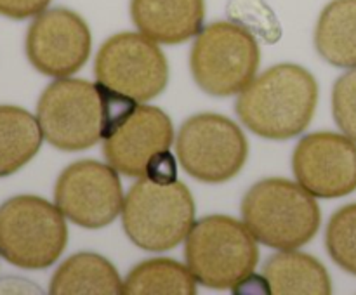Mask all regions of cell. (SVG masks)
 <instances>
[{
  "label": "cell",
  "instance_id": "obj_1",
  "mask_svg": "<svg viewBox=\"0 0 356 295\" xmlns=\"http://www.w3.org/2000/svg\"><path fill=\"white\" fill-rule=\"evenodd\" d=\"M132 101L99 82L65 76L42 92L37 120L49 144L63 151H82L106 137Z\"/></svg>",
  "mask_w": 356,
  "mask_h": 295
},
{
  "label": "cell",
  "instance_id": "obj_2",
  "mask_svg": "<svg viewBox=\"0 0 356 295\" xmlns=\"http://www.w3.org/2000/svg\"><path fill=\"white\" fill-rule=\"evenodd\" d=\"M318 83L298 65L266 69L238 94L235 111L242 124L266 139H291L302 134L315 115Z\"/></svg>",
  "mask_w": 356,
  "mask_h": 295
},
{
  "label": "cell",
  "instance_id": "obj_3",
  "mask_svg": "<svg viewBox=\"0 0 356 295\" xmlns=\"http://www.w3.org/2000/svg\"><path fill=\"white\" fill-rule=\"evenodd\" d=\"M243 222L254 238L278 250H294L315 238L322 222L320 207L301 184L287 179L259 180L242 201Z\"/></svg>",
  "mask_w": 356,
  "mask_h": 295
},
{
  "label": "cell",
  "instance_id": "obj_4",
  "mask_svg": "<svg viewBox=\"0 0 356 295\" xmlns=\"http://www.w3.org/2000/svg\"><path fill=\"white\" fill-rule=\"evenodd\" d=\"M195 222V200L181 180L139 177L122 207V226L134 245L163 252L179 245Z\"/></svg>",
  "mask_w": 356,
  "mask_h": 295
},
{
  "label": "cell",
  "instance_id": "obj_5",
  "mask_svg": "<svg viewBox=\"0 0 356 295\" xmlns=\"http://www.w3.org/2000/svg\"><path fill=\"white\" fill-rule=\"evenodd\" d=\"M184 255L198 283L225 290L252 276L259 248L245 222L228 215H209L190 229Z\"/></svg>",
  "mask_w": 356,
  "mask_h": 295
},
{
  "label": "cell",
  "instance_id": "obj_6",
  "mask_svg": "<svg viewBox=\"0 0 356 295\" xmlns=\"http://www.w3.org/2000/svg\"><path fill=\"white\" fill-rule=\"evenodd\" d=\"M68 243L58 205L33 194L13 196L0 205V255L21 269H45Z\"/></svg>",
  "mask_w": 356,
  "mask_h": 295
},
{
  "label": "cell",
  "instance_id": "obj_7",
  "mask_svg": "<svg viewBox=\"0 0 356 295\" xmlns=\"http://www.w3.org/2000/svg\"><path fill=\"white\" fill-rule=\"evenodd\" d=\"M261 52L256 38L243 26L218 21L198 33L190 54L195 82L211 96L240 94L256 76Z\"/></svg>",
  "mask_w": 356,
  "mask_h": 295
},
{
  "label": "cell",
  "instance_id": "obj_8",
  "mask_svg": "<svg viewBox=\"0 0 356 295\" xmlns=\"http://www.w3.org/2000/svg\"><path fill=\"white\" fill-rule=\"evenodd\" d=\"M181 167L202 183H225L245 165L249 144L238 125L218 113L188 118L176 139Z\"/></svg>",
  "mask_w": 356,
  "mask_h": 295
},
{
  "label": "cell",
  "instance_id": "obj_9",
  "mask_svg": "<svg viewBox=\"0 0 356 295\" xmlns=\"http://www.w3.org/2000/svg\"><path fill=\"white\" fill-rule=\"evenodd\" d=\"M94 73L101 85L138 103L162 94L169 82V65L159 45L132 31L113 35L101 45Z\"/></svg>",
  "mask_w": 356,
  "mask_h": 295
},
{
  "label": "cell",
  "instance_id": "obj_10",
  "mask_svg": "<svg viewBox=\"0 0 356 295\" xmlns=\"http://www.w3.org/2000/svg\"><path fill=\"white\" fill-rule=\"evenodd\" d=\"M54 200L65 217L87 229L111 224L124 207L117 170L96 160L66 167L56 183Z\"/></svg>",
  "mask_w": 356,
  "mask_h": 295
},
{
  "label": "cell",
  "instance_id": "obj_11",
  "mask_svg": "<svg viewBox=\"0 0 356 295\" xmlns=\"http://www.w3.org/2000/svg\"><path fill=\"white\" fill-rule=\"evenodd\" d=\"M172 139V121L160 108L132 101L103 139V153L117 172L145 177L153 160L169 151Z\"/></svg>",
  "mask_w": 356,
  "mask_h": 295
},
{
  "label": "cell",
  "instance_id": "obj_12",
  "mask_svg": "<svg viewBox=\"0 0 356 295\" xmlns=\"http://www.w3.org/2000/svg\"><path fill=\"white\" fill-rule=\"evenodd\" d=\"M90 31L86 21L65 7L44 10L26 33V56L35 69L52 78L79 71L90 54Z\"/></svg>",
  "mask_w": 356,
  "mask_h": 295
},
{
  "label": "cell",
  "instance_id": "obj_13",
  "mask_svg": "<svg viewBox=\"0 0 356 295\" xmlns=\"http://www.w3.org/2000/svg\"><path fill=\"white\" fill-rule=\"evenodd\" d=\"M292 170L313 196H346L356 189V144L334 132L305 135L296 146Z\"/></svg>",
  "mask_w": 356,
  "mask_h": 295
},
{
  "label": "cell",
  "instance_id": "obj_14",
  "mask_svg": "<svg viewBox=\"0 0 356 295\" xmlns=\"http://www.w3.org/2000/svg\"><path fill=\"white\" fill-rule=\"evenodd\" d=\"M131 16L138 30L159 44H181L200 33L204 0H131Z\"/></svg>",
  "mask_w": 356,
  "mask_h": 295
},
{
  "label": "cell",
  "instance_id": "obj_15",
  "mask_svg": "<svg viewBox=\"0 0 356 295\" xmlns=\"http://www.w3.org/2000/svg\"><path fill=\"white\" fill-rule=\"evenodd\" d=\"M263 278L271 294L329 295L332 292L325 267L308 253L282 250L266 260Z\"/></svg>",
  "mask_w": 356,
  "mask_h": 295
},
{
  "label": "cell",
  "instance_id": "obj_16",
  "mask_svg": "<svg viewBox=\"0 0 356 295\" xmlns=\"http://www.w3.org/2000/svg\"><path fill=\"white\" fill-rule=\"evenodd\" d=\"M49 292L54 295H120L124 281L110 260L97 253L82 252L58 267Z\"/></svg>",
  "mask_w": 356,
  "mask_h": 295
},
{
  "label": "cell",
  "instance_id": "obj_17",
  "mask_svg": "<svg viewBox=\"0 0 356 295\" xmlns=\"http://www.w3.org/2000/svg\"><path fill=\"white\" fill-rule=\"evenodd\" d=\"M318 54L337 68L356 66V0L327 3L315 28Z\"/></svg>",
  "mask_w": 356,
  "mask_h": 295
},
{
  "label": "cell",
  "instance_id": "obj_18",
  "mask_svg": "<svg viewBox=\"0 0 356 295\" xmlns=\"http://www.w3.org/2000/svg\"><path fill=\"white\" fill-rule=\"evenodd\" d=\"M38 120L17 106H0V177L13 176L26 165L42 146Z\"/></svg>",
  "mask_w": 356,
  "mask_h": 295
},
{
  "label": "cell",
  "instance_id": "obj_19",
  "mask_svg": "<svg viewBox=\"0 0 356 295\" xmlns=\"http://www.w3.org/2000/svg\"><path fill=\"white\" fill-rule=\"evenodd\" d=\"M127 295H195L197 280L190 267L177 260L156 259L138 264L124 281Z\"/></svg>",
  "mask_w": 356,
  "mask_h": 295
},
{
  "label": "cell",
  "instance_id": "obj_20",
  "mask_svg": "<svg viewBox=\"0 0 356 295\" xmlns=\"http://www.w3.org/2000/svg\"><path fill=\"white\" fill-rule=\"evenodd\" d=\"M325 245L334 262L356 276V203L339 208L330 217Z\"/></svg>",
  "mask_w": 356,
  "mask_h": 295
},
{
  "label": "cell",
  "instance_id": "obj_21",
  "mask_svg": "<svg viewBox=\"0 0 356 295\" xmlns=\"http://www.w3.org/2000/svg\"><path fill=\"white\" fill-rule=\"evenodd\" d=\"M228 14L233 21H238L240 26L252 35H261L266 42L280 38L277 17L263 0H232L228 3Z\"/></svg>",
  "mask_w": 356,
  "mask_h": 295
},
{
  "label": "cell",
  "instance_id": "obj_22",
  "mask_svg": "<svg viewBox=\"0 0 356 295\" xmlns=\"http://www.w3.org/2000/svg\"><path fill=\"white\" fill-rule=\"evenodd\" d=\"M332 113L341 130L356 141V66L334 83Z\"/></svg>",
  "mask_w": 356,
  "mask_h": 295
},
{
  "label": "cell",
  "instance_id": "obj_23",
  "mask_svg": "<svg viewBox=\"0 0 356 295\" xmlns=\"http://www.w3.org/2000/svg\"><path fill=\"white\" fill-rule=\"evenodd\" d=\"M51 0H0V14L10 19H26L47 9Z\"/></svg>",
  "mask_w": 356,
  "mask_h": 295
},
{
  "label": "cell",
  "instance_id": "obj_24",
  "mask_svg": "<svg viewBox=\"0 0 356 295\" xmlns=\"http://www.w3.org/2000/svg\"><path fill=\"white\" fill-rule=\"evenodd\" d=\"M176 160H174V156L169 151H163L153 160L146 176L153 177L156 180H176Z\"/></svg>",
  "mask_w": 356,
  "mask_h": 295
}]
</instances>
